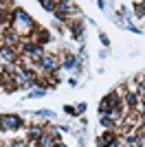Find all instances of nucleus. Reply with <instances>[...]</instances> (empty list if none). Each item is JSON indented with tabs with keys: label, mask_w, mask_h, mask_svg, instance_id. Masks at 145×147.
I'll return each mask as SVG.
<instances>
[{
	"label": "nucleus",
	"mask_w": 145,
	"mask_h": 147,
	"mask_svg": "<svg viewBox=\"0 0 145 147\" xmlns=\"http://www.w3.org/2000/svg\"><path fill=\"white\" fill-rule=\"evenodd\" d=\"M9 26H11V31L18 33V35H26V33H35L37 31V22L31 18L24 9H20V7H16L11 11V22H9Z\"/></svg>",
	"instance_id": "obj_1"
},
{
	"label": "nucleus",
	"mask_w": 145,
	"mask_h": 147,
	"mask_svg": "<svg viewBox=\"0 0 145 147\" xmlns=\"http://www.w3.org/2000/svg\"><path fill=\"white\" fill-rule=\"evenodd\" d=\"M22 127V119L18 114H2L0 117V129L2 132H16Z\"/></svg>",
	"instance_id": "obj_2"
},
{
	"label": "nucleus",
	"mask_w": 145,
	"mask_h": 147,
	"mask_svg": "<svg viewBox=\"0 0 145 147\" xmlns=\"http://www.w3.org/2000/svg\"><path fill=\"white\" fill-rule=\"evenodd\" d=\"M37 68H42L46 73H55V70L62 68V61H60V57H55V55H44L42 59L37 61Z\"/></svg>",
	"instance_id": "obj_3"
},
{
	"label": "nucleus",
	"mask_w": 145,
	"mask_h": 147,
	"mask_svg": "<svg viewBox=\"0 0 145 147\" xmlns=\"http://www.w3.org/2000/svg\"><path fill=\"white\" fill-rule=\"evenodd\" d=\"M0 61H5L9 66L18 64V51L11 49V46H7V44H0Z\"/></svg>",
	"instance_id": "obj_4"
},
{
	"label": "nucleus",
	"mask_w": 145,
	"mask_h": 147,
	"mask_svg": "<svg viewBox=\"0 0 145 147\" xmlns=\"http://www.w3.org/2000/svg\"><path fill=\"white\" fill-rule=\"evenodd\" d=\"M22 51L26 53L29 57H33V59H42L44 57V49L40 46V44H35V42H22Z\"/></svg>",
	"instance_id": "obj_5"
},
{
	"label": "nucleus",
	"mask_w": 145,
	"mask_h": 147,
	"mask_svg": "<svg viewBox=\"0 0 145 147\" xmlns=\"http://www.w3.org/2000/svg\"><path fill=\"white\" fill-rule=\"evenodd\" d=\"M125 103L130 105V110H136L141 103V97L136 94V92H125Z\"/></svg>",
	"instance_id": "obj_6"
},
{
	"label": "nucleus",
	"mask_w": 145,
	"mask_h": 147,
	"mask_svg": "<svg viewBox=\"0 0 145 147\" xmlns=\"http://www.w3.org/2000/svg\"><path fill=\"white\" fill-rule=\"evenodd\" d=\"M35 145H37V147H53V145H55V138L48 134V132H44V134L35 141Z\"/></svg>",
	"instance_id": "obj_7"
},
{
	"label": "nucleus",
	"mask_w": 145,
	"mask_h": 147,
	"mask_svg": "<svg viewBox=\"0 0 145 147\" xmlns=\"http://www.w3.org/2000/svg\"><path fill=\"white\" fill-rule=\"evenodd\" d=\"M103 101H106V105H108L110 110H112V108H119V105H121V97L117 94V92H110V94L103 99Z\"/></svg>",
	"instance_id": "obj_8"
},
{
	"label": "nucleus",
	"mask_w": 145,
	"mask_h": 147,
	"mask_svg": "<svg viewBox=\"0 0 145 147\" xmlns=\"http://www.w3.org/2000/svg\"><path fill=\"white\" fill-rule=\"evenodd\" d=\"M77 57L75 55H70V53H68V55H64V61H62V66L64 68H68V70H70V68H77Z\"/></svg>",
	"instance_id": "obj_9"
},
{
	"label": "nucleus",
	"mask_w": 145,
	"mask_h": 147,
	"mask_svg": "<svg viewBox=\"0 0 145 147\" xmlns=\"http://www.w3.org/2000/svg\"><path fill=\"white\" fill-rule=\"evenodd\" d=\"M42 134H44V129L40 127V125H33V127L29 129V138H31V141H37Z\"/></svg>",
	"instance_id": "obj_10"
},
{
	"label": "nucleus",
	"mask_w": 145,
	"mask_h": 147,
	"mask_svg": "<svg viewBox=\"0 0 145 147\" xmlns=\"http://www.w3.org/2000/svg\"><path fill=\"white\" fill-rule=\"evenodd\" d=\"M68 26H70V33H72V35H75V37H79V35H81V31H84V26H81V22H70V24H68Z\"/></svg>",
	"instance_id": "obj_11"
},
{
	"label": "nucleus",
	"mask_w": 145,
	"mask_h": 147,
	"mask_svg": "<svg viewBox=\"0 0 145 147\" xmlns=\"http://www.w3.org/2000/svg\"><path fill=\"white\" fill-rule=\"evenodd\" d=\"M44 94H46V88H37V90H31L26 99H40V97H44Z\"/></svg>",
	"instance_id": "obj_12"
},
{
	"label": "nucleus",
	"mask_w": 145,
	"mask_h": 147,
	"mask_svg": "<svg viewBox=\"0 0 145 147\" xmlns=\"http://www.w3.org/2000/svg\"><path fill=\"white\" fill-rule=\"evenodd\" d=\"M134 13H136L139 18H143L145 16V2H134Z\"/></svg>",
	"instance_id": "obj_13"
},
{
	"label": "nucleus",
	"mask_w": 145,
	"mask_h": 147,
	"mask_svg": "<svg viewBox=\"0 0 145 147\" xmlns=\"http://www.w3.org/2000/svg\"><path fill=\"white\" fill-rule=\"evenodd\" d=\"M31 114L40 119H48V117H53V110H37V112H31Z\"/></svg>",
	"instance_id": "obj_14"
},
{
	"label": "nucleus",
	"mask_w": 145,
	"mask_h": 147,
	"mask_svg": "<svg viewBox=\"0 0 145 147\" xmlns=\"http://www.w3.org/2000/svg\"><path fill=\"white\" fill-rule=\"evenodd\" d=\"M136 86H139V97L145 99V77H139V79H136Z\"/></svg>",
	"instance_id": "obj_15"
},
{
	"label": "nucleus",
	"mask_w": 145,
	"mask_h": 147,
	"mask_svg": "<svg viewBox=\"0 0 145 147\" xmlns=\"http://www.w3.org/2000/svg\"><path fill=\"white\" fill-rule=\"evenodd\" d=\"M40 7H44L46 11H55V2H51V0H42V2H40Z\"/></svg>",
	"instance_id": "obj_16"
},
{
	"label": "nucleus",
	"mask_w": 145,
	"mask_h": 147,
	"mask_svg": "<svg viewBox=\"0 0 145 147\" xmlns=\"http://www.w3.org/2000/svg\"><path fill=\"white\" fill-rule=\"evenodd\" d=\"M99 121H101L103 127H112V125H115V121H112V119H106V117H101Z\"/></svg>",
	"instance_id": "obj_17"
},
{
	"label": "nucleus",
	"mask_w": 145,
	"mask_h": 147,
	"mask_svg": "<svg viewBox=\"0 0 145 147\" xmlns=\"http://www.w3.org/2000/svg\"><path fill=\"white\" fill-rule=\"evenodd\" d=\"M119 145H121V141L117 138V136H115V138H112L110 143H106V147H119Z\"/></svg>",
	"instance_id": "obj_18"
},
{
	"label": "nucleus",
	"mask_w": 145,
	"mask_h": 147,
	"mask_svg": "<svg viewBox=\"0 0 145 147\" xmlns=\"http://www.w3.org/2000/svg\"><path fill=\"white\" fill-rule=\"evenodd\" d=\"M64 112H66V114H77V112H75V108H72V105H64Z\"/></svg>",
	"instance_id": "obj_19"
},
{
	"label": "nucleus",
	"mask_w": 145,
	"mask_h": 147,
	"mask_svg": "<svg viewBox=\"0 0 145 147\" xmlns=\"http://www.w3.org/2000/svg\"><path fill=\"white\" fill-rule=\"evenodd\" d=\"M11 147H26V141H13Z\"/></svg>",
	"instance_id": "obj_20"
},
{
	"label": "nucleus",
	"mask_w": 145,
	"mask_h": 147,
	"mask_svg": "<svg viewBox=\"0 0 145 147\" xmlns=\"http://www.w3.org/2000/svg\"><path fill=\"white\" fill-rule=\"evenodd\" d=\"M75 112H79V114H81V112H86V103H79L77 108H75Z\"/></svg>",
	"instance_id": "obj_21"
},
{
	"label": "nucleus",
	"mask_w": 145,
	"mask_h": 147,
	"mask_svg": "<svg viewBox=\"0 0 145 147\" xmlns=\"http://www.w3.org/2000/svg\"><path fill=\"white\" fill-rule=\"evenodd\" d=\"M2 22H7V16H5V9H0V24Z\"/></svg>",
	"instance_id": "obj_22"
},
{
	"label": "nucleus",
	"mask_w": 145,
	"mask_h": 147,
	"mask_svg": "<svg viewBox=\"0 0 145 147\" xmlns=\"http://www.w3.org/2000/svg\"><path fill=\"white\" fill-rule=\"evenodd\" d=\"M101 42L106 44V46H108V44H110V40H108V35H106V33H101Z\"/></svg>",
	"instance_id": "obj_23"
},
{
	"label": "nucleus",
	"mask_w": 145,
	"mask_h": 147,
	"mask_svg": "<svg viewBox=\"0 0 145 147\" xmlns=\"http://www.w3.org/2000/svg\"><path fill=\"white\" fill-rule=\"evenodd\" d=\"M53 147H66V145H64V143H55Z\"/></svg>",
	"instance_id": "obj_24"
}]
</instances>
